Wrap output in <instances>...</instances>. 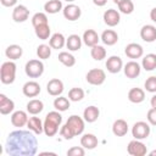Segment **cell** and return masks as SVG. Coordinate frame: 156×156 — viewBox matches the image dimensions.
<instances>
[{
    "instance_id": "cell-1",
    "label": "cell",
    "mask_w": 156,
    "mask_h": 156,
    "mask_svg": "<svg viewBox=\"0 0 156 156\" xmlns=\"http://www.w3.org/2000/svg\"><path fill=\"white\" fill-rule=\"evenodd\" d=\"M38 150V140L32 130H13L7 135L5 151L11 156H33Z\"/></svg>"
},
{
    "instance_id": "cell-2",
    "label": "cell",
    "mask_w": 156,
    "mask_h": 156,
    "mask_svg": "<svg viewBox=\"0 0 156 156\" xmlns=\"http://www.w3.org/2000/svg\"><path fill=\"white\" fill-rule=\"evenodd\" d=\"M62 123V116L60 111H51L46 115L44 119V133L48 136H54L57 132L58 128Z\"/></svg>"
},
{
    "instance_id": "cell-3",
    "label": "cell",
    "mask_w": 156,
    "mask_h": 156,
    "mask_svg": "<svg viewBox=\"0 0 156 156\" xmlns=\"http://www.w3.org/2000/svg\"><path fill=\"white\" fill-rule=\"evenodd\" d=\"M16 78V63L13 61H6L0 68V80L2 84H12Z\"/></svg>"
},
{
    "instance_id": "cell-4",
    "label": "cell",
    "mask_w": 156,
    "mask_h": 156,
    "mask_svg": "<svg viewBox=\"0 0 156 156\" xmlns=\"http://www.w3.org/2000/svg\"><path fill=\"white\" fill-rule=\"evenodd\" d=\"M24 72L29 78H39L44 73V63L40 60H29L24 66Z\"/></svg>"
},
{
    "instance_id": "cell-5",
    "label": "cell",
    "mask_w": 156,
    "mask_h": 156,
    "mask_svg": "<svg viewBox=\"0 0 156 156\" xmlns=\"http://www.w3.org/2000/svg\"><path fill=\"white\" fill-rule=\"evenodd\" d=\"M150 132H151V129H150L149 123H146L144 121L135 122L132 127V135L134 136V139H138V140L146 139L150 135Z\"/></svg>"
},
{
    "instance_id": "cell-6",
    "label": "cell",
    "mask_w": 156,
    "mask_h": 156,
    "mask_svg": "<svg viewBox=\"0 0 156 156\" xmlns=\"http://www.w3.org/2000/svg\"><path fill=\"white\" fill-rule=\"evenodd\" d=\"M85 79L91 85H101L106 79V73L101 68H93L85 74Z\"/></svg>"
},
{
    "instance_id": "cell-7",
    "label": "cell",
    "mask_w": 156,
    "mask_h": 156,
    "mask_svg": "<svg viewBox=\"0 0 156 156\" xmlns=\"http://www.w3.org/2000/svg\"><path fill=\"white\" fill-rule=\"evenodd\" d=\"M66 124L72 129V132L74 133V135H80L84 132V118L77 116V115H72L68 117V119L66 121Z\"/></svg>"
},
{
    "instance_id": "cell-8",
    "label": "cell",
    "mask_w": 156,
    "mask_h": 156,
    "mask_svg": "<svg viewBox=\"0 0 156 156\" xmlns=\"http://www.w3.org/2000/svg\"><path fill=\"white\" fill-rule=\"evenodd\" d=\"M127 151L132 156H144V155H146L147 149L141 140L134 139V140L129 141V144L127 146Z\"/></svg>"
},
{
    "instance_id": "cell-9",
    "label": "cell",
    "mask_w": 156,
    "mask_h": 156,
    "mask_svg": "<svg viewBox=\"0 0 156 156\" xmlns=\"http://www.w3.org/2000/svg\"><path fill=\"white\" fill-rule=\"evenodd\" d=\"M62 12H63V17L68 21H77L82 15L80 7L74 4H68L67 6H65Z\"/></svg>"
},
{
    "instance_id": "cell-10",
    "label": "cell",
    "mask_w": 156,
    "mask_h": 156,
    "mask_svg": "<svg viewBox=\"0 0 156 156\" xmlns=\"http://www.w3.org/2000/svg\"><path fill=\"white\" fill-rule=\"evenodd\" d=\"M105 66H106V68H107V71L110 73L115 74V73H118L123 68V61H122V58L119 56L112 55V56H110L107 58Z\"/></svg>"
},
{
    "instance_id": "cell-11",
    "label": "cell",
    "mask_w": 156,
    "mask_h": 156,
    "mask_svg": "<svg viewBox=\"0 0 156 156\" xmlns=\"http://www.w3.org/2000/svg\"><path fill=\"white\" fill-rule=\"evenodd\" d=\"M29 17V10L24 6V5H17L15 6L13 11H12V20L16 23H22L26 22Z\"/></svg>"
},
{
    "instance_id": "cell-12",
    "label": "cell",
    "mask_w": 156,
    "mask_h": 156,
    "mask_svg": "<svg viewBox=\"0 0 156 156\" xmlns=\"http://www.w3.org/2000/svg\"><path fill=\"white\" fill-rule=\"evenodd\" d=\"M46 90L51 96H58L63 91V83L58 78H52L46 84Z\"/></svg>"
},
{
    "instance_id": "cell-13",
    "label": "cell",
    "mask_w": 156,
    "mask_h": 156,
    "mask_svg": "<svg viewBox=\"0 0 156 156\" xmlns=\"http://www.w3.org/2000/svg\"><path fill=\"white\" fill-rule=\"evenodd\" d=\"M124 54L129 58H140L144 55V49L138 43H130L124 48Z\"/></svg>"
},
{
    "instance_id": "cell-14",
    "label": "cell",
    "mask_w": 156,
    "mask_h": 156,
    "mask_svg": "<svg viewBox=\"0 0 156 156\" xmlns=\"http://www.w3.org/2000/svg\"><path fill=\"white\" fill-rule=\"evenodd\" d=\"M40 90L41 89H40L39 83H37L34 80H29V82L24 83V85L22 88V93L27 98H35V96H38Z\"/></svg>"
},
{
    "instance_id": "cell-15",
    "label": "cell",
    "mask_w": 156,
    "mask_h": 156,
    "mask_svg": "<svg viewBox=\"0 0 156 156\" xmlns=\"http://www.w3.org/2000/svg\"><path fill=\"white\" fill-rule=\"evenodd\" d=\"M28 115L27 112L20 110V111H15L12 115H11V123L13 127H17V128H22L24 127L27 123H28Z\"/></svg>"
},
{
    "instance_id": "cell-16",
    "label": "cell",
    "mask_w": 156,
    "mask_h": 156,
    "mask_svg": "<svg viewBox=\"0 0 156 156\" xmlns=\"http://www.w3.org/2000/svg\"><path fill=\"white\" fill-rule=\"evenodd\" d=\"M121 21V16L119 12L115 9H108L104 12V22L108 26V27H115Z\"/></svg>"
},
{
    "instance_id": "cell-17",
    "label": "cell",
    "mask_w": 156,
    "mask_h": 156,
    "mask_svg": "<svg viewBox=\"0 0 156 156\" xmlns=\"http://www.w3.org/2000/svg\"><path fill=\"white\" fill-rule=\"evenodd\" d=\"M140 38L146 43H152L156 40V27L152 24H145L140 29Z\"/></svg>"
},
{
    "instance_id": "cell-18",
    "label": "cell",
    "mask_w": 156,
    "mask_h": 156,
    "mask_svg": "<svg viewBox=\"0 0 156 156\" xmlns=\"http://www.w3.org/2000/svg\"><path fill=\"white\" fill-rule=\"evenodd\" d=\"M123 71H124V74H126L127 78L134 79L140 74L141 68H140V65L136 61H129V62H127L124 65Z\"/></svg>"
},
{
    "instance_id": "cell-19",
    "label": "cell",
    "mask_w": 156,
    "mask_h": 156,
    "mask_svg": "<svg viewBox=\"0 0 156 156\" xmlns=\"http://www.w3.org/2000/svg\"><path fill=\"white\" fill-rule=\"evenodd\" d=\"M82 40H83V43H84L87 46L93 48L94 45H98V43H99V40H100V37L98 35V33H96L94 29H87V30L83 33Z\"/></svg>"
},
{
    "instance_id": "cell-20",
    "label": "cell",
    "mask_w": 156,
    "mask_h": 156,
    "mask_svg": "<svg viewBox=\"0 0 156 156\" xmlns=\"http://www.w3.org/2000/svg\"><path fill=\"white\" fill-rule=\"evenodd\" d=\"M15 110V102L9 99L5 94H0V113L1 115H9L13 112Z\"/></svg>"
},
{
    "instance_id": "cell-21",
    "label": "cell",
    "mask_w": 156,
    "mask_h": 156,
    "mask_svg": "<svg viewBox=\"0 0 156 156\" xmlns=\"http://www.w3.org/2000/svg\"><path fill=\"white\" fill-rule=\"evenodd\" d=\"M99 116H100V110L96 106H93V105L85 107V110L83 111V118L88 123L95 122L99 118Z\"/></svg>"
},
{
    "instance_id": "cell-22",
    "label": "cell",
    "mask_w": 156,
    "mask_h": 156,
    "mask_svg": "<svg viewBox=\"0 0 156 156\" xmlns=\"http://www.w3.org/2000/svg\"><path fill=\"white\" fill-rule=\"evenodd\" d=\"M112 133L116 136H124L128 133V123L124 119H116L112 124Z\"/></svg>"
},
{
    "instance_id": "cell-23",
    "label": "cell",
    "mask_w": 156,
    "mask_h": 156,
    "mask_svg": "<svg viewBox=\"0 0 156 156\" xmlns=\"http://www.w3.org/2000/svg\"><path fill=\"white\" fill-rule=\"evenodd\" d=\"M100 39L102 40V43H104L105 45L112 46V45H115V44L118 41V34H117L113 29H106V30L102 32Z\"/></svg>"
},
{
    "instance_id": "cell-24",
    "label": "cell",
    "mask_w": 156,
    "mask_h": 156,
    "mask_svg": "<svg viewBox=\"0 0 156 156\" xmlns=\"http://www.w3.org/2000/svg\"><path fill=\"white\" fill-rule=\"evenodd\" d=\"M128 100L133 104H140L145 100V91L141 88H132L128 91Z\"/></svg>"
},
{
    "instance_id": "cell-25",
    "label": "cell",
    "mask_w": 156,
    "mask_h": 156,
    "mask_svg": "<svg viewBox=\"0 0 156 156\" xmlns=\"http://www.w3.org/2000/svg\"><path fill=\"white\" fill-rule=\"evenodd\" d=\"M27 127L29 130H32L34 134H41L44 132V123L39 117H29Z\"/></svg>"
},
{
    "instance_id": "cell-26",
    "label": "cell",
    "mask_w": 156,
    "mask_h": 156,
    "mask_svg": "<svg viewBox=\"0 0 156 156\" xmlns=\"http://www.w3.org/2000/svg\"><path fill=\"white\" fill-rule=\"evenodd\" d=\"M23 54V49L17 45V44H12V45H9L5 50V55L7 58H10L11 61H15V60H18Z\"/></svg>"
},
{
    "instance_id": "cell-27",
    "label": "cell",
    "mask_w": 156,
    "mask_h": 156,
    "mask_svg": "<svg viewBox=\"0 0 156 156\" xmlns=\"http://www.w3.org/2000/svg\"><path fill=\"white\" fill-rule=\"evenodd\" d=\"M80 145L84 149L93 150V149H95L98 146V138L91 133H87L80 138Z\"/></svg>"
},
{
    "instance_id": "cell-28",
    "label": "cell",
    "mask_w": 156,
    "mask_h": 156,
    "mask_svg": "<svg viewBox=\"0 0 156 156\" xmlns=\"http://www.w3.org/2000/svg\"><path fill=\"white\" fill-rule=\"evenodd\" d=\"M49 45L56 50L62 49L66 45V38L63 37L62 33H54L49 39Z\"/></svg>"
},
{
    "instance_id": "cell-29",
    "label": "cell",
    "mask_w": 156,
    "mask_h": 156,
    "mask_svg": "<svg viewBox=\"0 0 156 156\" xmlns=\"http://www.w3.org/2000/svg\"><path fill=\"white\" fill-rule=\"evenodd\" d=\"M66 46L69 51H78L82 46V38L78 34H71L66 39Z\"/></svg>"
},
{
    "instance_id": "cell-30",
    "label": "cell",
    "mask_w": 156,
    "mask_h": 156,
    "mask_svg": "<svg viewBox=\"0 0 156 156\" xmlns=\"http://www.w3.org/2000/svg\"><path fill=\"white\" fill-rule=\"evenodd\" d=\"M43 110H44V104H43L41 100L33 99V100H29L28 104H27V112L33 115V116L40 113Z\"/></svg>"
},
{
    "instance_id": "cell-31",
    "label": "cell",
    "mask_w": 156,
    "mask_h": 156,
    "mask_svg": "<svg viewBox=\"0 0 156 156\" xmlns=\"http://www.w3.org/2000/svg\"><path fill=\"white\" fill-rule=\"evenodd\" d=\"M44 10L46 13H57L62 10V1L61 0H49L44 4Z\"/></svg>"
},
{
    "instance_id": "cell-32",
    "label": "cell",
    "mask_w": 156,
    "mask_h": 156,
    "mask_svg": "<svg viewBox=\"0 0 156 156\" xmlns=\"http://www.w3.org/2000/svg\"><path fill=\"white\" fill-rule=\"evenodd\" d=\"M141 66L145 71H154L156 68V54H147L143 57Z\"/></svg>"
},
{
    "instance_id": "cell-33",
    "label": "cell",
    "mask_w": 156,
    "mask_h": 156,
    "mask_svg": "<svg viewBox=\"0 0 156 156\" xmlns=\"http://www.w3.org/2000/svg\"><path fill=\"white\" fill-rule=\"evenodd\" d=\"M34 32H35V35H37L39 39H41V40L49 39L50 33H51L49 23H45V24H40V26L34 27Z\"/></svg>"
},
{
    "instance_id": "cell-34",
    "label": "cell",
    "mask_w": 156,
    "mask_h": 156,
    "mask_svg": "<svg viewBox=\"0 0 156 156\" xmlns=\"http://www.w3.org/2000/svg\"><path fill=\"white\" fill-rule=\"evenodd\" d=\"M58 61L66 67H73L76 65V57L67 51H62L58 54Z\"/></svg>"
},
{
    "instance_id": "cell-35",
    "label": "cell",
    "mask_w": 156,
    "mask_h": 156,
    "mask_svg": "<svg viewBox=\"0 0 156 156\" xmlns=\"http://www.w3.org/2000/svg\"><path fill=\"white\" fill-rule=\"evenodd\" d=\"M90 55L95 61H101L106 57V49L101 45H94L90 50Z\"/></svg>"
},
{
    "instance_id": "cell-36",
    "label": "cell",
    "mask_w": 156,
    "mask_h": 156,
    "mask_svg": "<svg viewBox=\"0 0 156 156\" xmlns=\"http://www.w3.org/2000/svg\"><path fill=\"white\" fill-rule=\"evenodd\" d=\"M54 107L55 110L60 111V112H63V111H67L69 108V99L65 98V96H58L54 100Z\"/></svg>"
},
{
    "instance_id": "cell-37",
    "label": "cell",
    "mask_w": 156,
    "mask_h": 156,
    "mask_svg": "<svg viewBox=\"0 0 156 156\" xmlns=\"http://www.w3.org/2000/svg\"><path fill=\"white\" fill-rule=\"evenodd\" d=\"M51 46L50 45H46V44H40L38 48H37V56L40 58V60H46L51 56Z\"/></svg>"
},
{
    "instance_id": "cell-38",
    "label": "cell",
    "mask_w": 156,
    "mask_h": 156,
    "mask_svg": "<svg viewBox=\"0 0 156 156\" xmlns=\"http://www.w3.org/2000/svg\"><path fill=\"white\" fill-rule=\"evenodd\" d=\"M83 98H84V90L82 88H72L68 91V99L71 101L78 102V101L83 100Z\"/></svg>"
},
{
    "instance_id": "cell-39",
    "label": "cell",
    "mask_w": 156,
    "mask_h": 156,
    "mask_svg": "<svg viewBox=\"0 0 156 156\" xmlns=\"http://www.w3.org/2000/svg\"><path fill=\"white\" fill-rule=\"evenodd\" d=\"M117 6H118L119 12H122L124 15H130L134 11V4H133L132 0H123Z\"/></svg>"
},
{
    "instance_id": "cell-40",
    "label": "cell",
    "mask_w": 156,
    "mask_h": 156,
    "mask_svg": "<svg viewBox=\"0 0 156 156\" xmlns=\"http://www.w3.org/2000/svg\"><path fill=\"white\" fill-rule=\"evenodd\" d=\"M45 23H48V16L44 12H37V13L33 15V17H32L33 27H37V26H40V24H45Z\"/></svg>"
},
{
    "instance_id": "cell-41",
    "label": "cell",
    "mask_w": 156,
    "mask_h": 156,
    "mask_svg": "<svg viewBox=\"0 0 156 156\" xmlns=\"http://www.w3.org/2000/svg\"><path fill=\"white\" fill-rule=\"evenodd\" d=\"M144 88L149 93H156V76L149 77L144 83Z\"/></svg>"
},
{
    "instance_id": "cell-42",
    "label": "cell",
    "mask_w": 156,
    "mask_h": 156,
    "mask_svg": "<svg viewBox=\"0 0 156 156\" xmlns=\"http://www.w3.org/2000/svg\"><path fill=\"white\" fill-rule=\"evenodd\" d=\"M60 135H61L63 139H66V140H71V139H73V136H76L74 133L72 132V129H71L66 123L61 127V129H60Z\"/></svg>"
},
{
    "instance_id": "cell-43",
    "label": "cell",
    "mask_w": 156,
    "mask_h": 156,
    "mask_svg": "<svg viewBox=\"0 0 156 156\" xmlns=\"http://www.w3.org/2000/svg\"><path fill=\"white\" fill-rule=\"evenodd\" d=\"M85 150L83 146H73L67 150V156H84Z\"/></svg>"
},
{
    "instance_id": "cell-44",
    "label": "cell",
    "mask_w": 156,
    "mask_h": 156,
    "mask_svg": "<svg viewBox=\"0 0 156 156\" xmlns=\"http://www.w3.org/2000/svg\"><path fill=\"white\" fill-rule=\"evenodd\" d=\"M146 119H147L149 124H151V126H156V108H155V107H151V108L147 111Z\"/></svg>"
},
{
    "instance_id": "cell-45",
    "label": "cell",
    "mask_w": 156,
    "mask_h": 156,
    "mask_svg": "<svg viewBox=\"0 0 156 156\" xmlns=\"http://www.w3.org/2000/svg\"><path fill=\"white\" fill-rule=\"evenodd\" d=\"M0 2L5 7H12L17 4V0H0Z\"/></svg>"
},
{
    "instance_id": "cell-46",
    "label": "cell",
    "mask_w": 156,
    "mask_h": 156,
    "mask_svg": "<svg viewBox=\"0 0 156 156\" xmlns=\"http://www.w3.org/2000/svg\"><path fill=\"white\" fill-rule=\"evenodd\" d=\"M93 2H94V5L101 7V6H105V5H106L107 0H93Z\"/></svg>"
},
{
    "instance_id": "cell-47",
    "label": "cell",
    "mask_w": 156,
    "mask_h": 156,
    "mask_svg": "<svg viewBox=\"0 0 156 156\" xmlns=\"http://www.w3.org/2000/svg\"><path fill=\"white\" fill-rule=\"evenodd\" d=\"M150 18H151L152 22L156 23V7H154V9L150 11Z\"/></svg>"
},
{
    "instance_id": "cell-48",
    "label": "cell",
    "mask_w": 156,
    "mask_h": 156,
    "mask_svg": "<svg viewBox=\"0 0 156 156\" xmlns=\"http://www.w3.org/2000/svg\"><path fill=\"white\" fill-rule=\"evenodd\" d=\"M150 105H151V107H155V108H156V94L151 98V100H150Z\"/></svg>"
},
{
    "instance_id": "cell-49",
    "label": "cell",
    "mask_w": 156,
    "mask_h": 156,
    "mask_svg": "<svg viewBox=\"0 0 156 156\" xmlns=\"http://www.w3.org/2000/svg\"><path fill=\"white\" fill-rule=\"evenodd\" d=\"M149 155H150V156H156V150L150 151V152H149Z\"/></svg>"
},
{
    "instance_id": "cell-50",
    "label": "cell",
    "mask_w": 156,
    "mask_h": 156,
    "mask_svg": "<svg viewBox=\"0 0 156 156\" xmlns=\"http://www.w3.org/2000/svg\"><path fill=\"white\" fill-rule=\"evenodd\" d=\"M48 154H49V155H56L55 152H48V151H46V152H41L40 155H48Z\"/></svg>"
},
{
    "instance_id": "cell-51",
    "label": "cell",
    "mask_w": 156,
    "mask_h": 156,
    "mask_svg": "<svg viewBox=\"0 0 156 156\" xmlns=\"http://www.w3.org/2000/svg\"><path fill=\"white\" fill-rule=\"evenodd\" d=\"M112 1H113L115 4H117V5H118V4H119V2H122L123 0H112Z\"/></svg>"
},
{
    "instance_id": "cell-52",
    "label": "cell",
    "mask_w": 156,
    "mask_h": 156,
    "mask_svg": "<svg viewBox=\"0 0 156 156\" xmlns=\"http://www.w3.org/2000/svg\"><path fill=\"white\" fill-rule=\"evenodd\" d=\"M65 1H67V2H72V1H74V0H65Z\"/></svg>"
}]
</instances>
